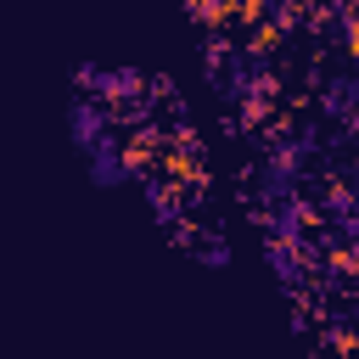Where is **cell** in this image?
<instances>
[{"label":"cell","instance_id":"7a4b0ae2","mask_svg":"<svg viewBox=\"0 0 359 359\" xmlns=\"http://www.w3.org/2000/svg\"><path fill=\"white\" fill-rule=\"evenodd\" d=\"M331 6H337V11H348V6H353V0H331Z\"/></svg>","mask_w":359,"mask_h":359},{"label":"cell","instance_id":"6da1fadb","mask_svg":"<svg viewBox=\"0 0 359 359\" xmlns=\"http://www.w3.org/2000/svg\"><path fill=\"white\" fill-rule=\"evenodd\" d=\"M67 123H73V140H79L84 151H95V146L107 140V118H101V107H90L84 95L67 107Z\"/></svg>","mask_w":359,"mask_h":359}]
</instances>
